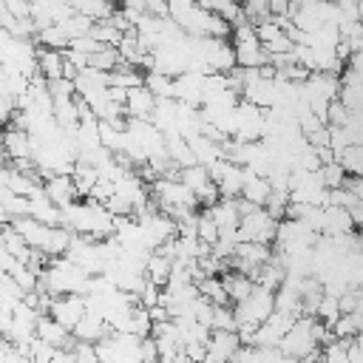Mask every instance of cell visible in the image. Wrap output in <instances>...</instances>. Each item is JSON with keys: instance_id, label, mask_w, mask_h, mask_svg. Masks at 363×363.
I'll return each mask as SVG.
<instances>
[{"instance_id": "484cf974", "label": "cell", "mask_w": 363, "mask_h": 363, "mask_svg": "<svg viewBox=\"0 0 363 363\" xmlns=\"http://www.w3.org/2000/svg\"><path fill=\"white\" fill-rule=\"evenodd\" d=\"M286 204H289V190H272L269 193V199H267V204H264V210L272 216V218H286Z\"/></svg>"}, {"instance_id": "603a6c76", "label": "cell", "mask_w": 363, "mask_h": 363, "mask_svg": "<svg viewBox=\"0 0 363 363\" xmlns=\"http://www.w3.org/2000/svg\"><path fill=\"white\" fill-rule=\"evenodd\" d=\"M241 11H244V20L258 26L264 20H269V0H241Z\"/></svg>"}, {"instance_id": "e575fe53", "label": "cell", "mask_w": 363, "mask_h": 363, "mask_svg": "<svg viewBox=\"0 0 363 363\" xmlns=\"http://www.w3.org/2000/svg\"><path fill=\"white\" fill-rule=\"evenodd\" d=\"M145 11H150V14H156V17H170L167 0H145Z\"/></svg>"}, {"instance_id": "44dd1931", "label": "cell", "mask_w": 363, "mask_h": 363, "mask_svg": "<svg viewBox=\"0 0 363 363\" xmlns=\"http://www.w3.org/2000/svg\"><path fill=\"white\" fill-rule=\"evenodd\" d=\"M119 62H122L119 48H116V45H102L99 51L91 54V62H88V65H94V68H99V71H113Z\"/></svg>"}, {"instance_id": "30bf717a", "label": "cell", "mask_w": 363, "mask_h": 363, "mask_svg": "<svg viewBox=\"0 0 363 363\" xmlns=\"http://www.w3.org/2000/svg\"><path fill=\"white\" fill-rule=\"evenodd\" d=\"M323 218H326V227H323L326 235H343V233H354L357 230V221L352 218L349 207L326 204L323 207Z\"/></svg>"}, {"instance_id": "4dcf8cb0", "label": "cell", "mask_w": 363, "mask_h": 363, "mask_svg": "<svg viewBox=\"0 0 363 363\" xmlns=\"http://www.w3.org/2000/svg\"><path fill=\"white\" fill-rule=\"evenodd\" d=\"M14 111H17V96H11V94H0V125H3V128L11 122Z\"/></svg>"}, {"instance_id": "9c48e42d", "label": "cell", "mask_w": 363, "mask_h": 363, "mask_svg": "<svg viewBox=\"0 0 363 363\" xmlns=\"http://www.w3.org/2000/svg\"><path fill=\"white\" fill-rule=\"evenodd\" d=\"M108 332H111V326H108L105 315H99V312H91V309H88V312L79 318V323L71 329V335H74L77 340H88V343H96V340H102Z\"/></svg>"}, {"instance_id": "4fadbf2b", "label": "cell", "mask_w": 363, "mask_h": 363, "mask_svg": "<svg viewBox=\"0 0 363 363\" xmlns=\"http://www.w3.org/2000/svg\"><path fill=\"white\" fill-rule=\"evenodd\" d=\"M173 261H176V258H170V255L153 250V252L147 255V264H145V275H147V281H153L156 286H164V284L170 281Z\"/></svg>"}, {"instance_id": "4316f807", "label": "cell", "mask_w": 363, "mask_h": 363, "mask_svg": "<svg viewBox=\"0 0 363 363\" xmlns=\"http://www.w3.org/2000/svg\"><path fill=\"white\" fill-rule=\"evenodd\" d=\"M320 176H323V184H326V187H340V184L346 182V167L335 159V162L320 164Z\"/></svg>"}, {"instance_id": "d6a6232c", "label": "cell", "mask_w": 363, "mask_h": 363, "mask_svg": "<svg viewBox=\"0 0 363 363\" xmlns=\"http://www.w3.org/2000/svg\"><path fill=\"white\" fill-rule=\"evenodd\" d=\"M62 54H65V60H68L71 65H77V68H85V65L91 62V54H85V51H79V48H71V45H68Z\"/></svg>"}, {"instance_id": "6da1fadb", "label": "cell", "mask_w": 363, "mask_h": 363, "mask_svg": "<svg viewBox=\"0 0 363 363\" xmlns=\"http://www.w3.org/2000/svg\"><path fill=\"white\" fill-rule=\"evenodd\" d=\"M312 320H315V315H298L295 318V323L289 326V332L278 343L284 357H292V360H320V343L312 335Z\"/></svg>"}, {"instance_id": "8fae6325", "label": "cell", "mask_w": 363, "mask_h": 363, "mask_svg": "<svg viewBox=\"0 0 363 363\" xmlns=\"http://www.w3.org/2000/svg\"><path fill=\"white\" fill-rule=\"evenodd\" d=\"M201 210H207L213 216V221L218 224V230H238V224H241V210H238L235 199H224L221 196L216 204L201 207Z\"/></svg>"}, {"instance_id": "cb8c5ba5", "label": "cell", "mask_w": 363, "mask_h": 363, "mask_svg": "<svg viewBox=\"0 0 363 363\" xmlns=\"http://www.w3.org/2000/svg\"><path fill=\"white\" fill-rule=\"evenodd\" d=\"M60 26L65 28V34H68V37H82V34H91V28H94V20H91L88 14H79V11H74V14H71V17H65Z\"/></svg>"}, {"instance_id": "83f0119b", "label": "cell", "mask_w": 363, "mask_h": 363, "mask_svg": "<svg viewBox=\"0 0 363 363\" xmlns=\"http://www.w3.org/2000/svg\"><path fill=\"white\" fill-rule=\"evenodd\" d=\"M218 235H221V230H218V224L213 221V216L207 213V210H201L199 213V238L201 241H207L210 247L218 241Z\"/></svg>"}, {"instance_id": "5b68a950", "label": "cell", "mask_w": 363, "mask_h": 363, "mask_svg": "<svg viewBox=\"0 0 363 363\" xmlns=\"http://www.w3.org/2000/svg\"><path fill=\"white\" fill-rule=\"evenodd\" d=\"M85 312H88V306H85V295H79V292L54 295L51 309H48V315H51V318H57L65 329H74Z\"/></svg>"}, {"instance_id": "d6986e66", "label": "cell", "mask_w": 363, "mask_h": 363, "mask_svg": "<svg viewBox=\"0 0 363 363\" xmlns=\"http://www.w3.org/2000/svg\"><path fill=\"white\" fill-rule=\"evenodd\" d=\"M40 45H45V48H68V43H71V37L65 34V28L60 26V23H51V26H45V28H40L37 31V37H34Z\"/></svg>"}, {"instance_id": "7402d4cb", "label": "cell", "mask_w": 363, "mask_h": 363, "mask_svg": "<svg viewBox=\"0 0 363 363\" xmlns=\"http://www.w3.org/2000/svg\"><path fill=\"white\" fill-rule=\"evenodd\" d=\"M91 34H94L102 45H119V40H122V31L111 23V17H108V20H94Z\"/></svg>"}, {"instance_id": "836d02e7", "label": "cell", "mask_w": 363, "mask_h": 363, "mask_svg": "<svg viewBox=\"0 0 363 363\" xmlns=\"http://www.w3.org/2000/svg\"><path fill=\"white\" fill-rule=\"evenodd\" d=\"M292 0H269V17H289Z\"/></svg>"}, {"instance_id": "3957f363", "label": "cell", "mask_w": 363, "mask_h": 363, "mask_svg": "<svg viewBox=\"0 0 363 363\" xmlns=\"http://www.w3.org/2000/svg\"><path fill=\"white\" fill-rule=\"evenodd\" d=\"M233 312H235V320H238V323H241V320L264 323V320L275 312V292L267 289V286H261V284H255L252 292H250L244 301L233 303Z\"/></svg>"}, {"instance_id": "f1b7e54d", "label": "cell", "mask_w": 363, "mask_h": 363, "mask_svg": "<svg viewBox=\"0 0 363 363\" xmlns=\"http://www.w3.org/2000/svg\"><path fill=\"white\" fill-rule=\"evenodd\" d=\"M105 207H108V213L111 216H133V201L130 199H125L122 193H116L113 190V196L105 201Z\"/></svg>"}, {"instance_id": "1f68e13d", "label": "cell", "mask_w": 363, "mask_h": 363, "mask_svg": "<svg viewBox=\"0 0 363 363\" xmlns=\"http://www.w3.org/2000/svg\"><path fill=\"white\" fill-rule=\"evenodd\" d=\"M159 298H162V286H156L153 281H147V284H145V289L139 292V303H142V306H147V309H150V306H156V303H159Z\"/></svg>"}, {"instance_id": "2e32d148", "label": "cell", "mask_w": 363, "mask_h": 363, "mask_svg": "<svg viewBox=\"0 0 363 363\" xmlns=\"http://www.w3.org/2000/svg\"><path fill=\"white\" fill-rule=\"evenodd\" d=\"M164 145H167V156L179 164V167H190V164H199L190 142L184 136H164Z\"/></svg>"}, {"instance_id": "7c38bea8", "label": "cell", "mask_w": 363, "mask_h": 363, "mask_svg": "<svg viewBox=\"0 0 363 363\" xmlns=\"http://www.w3.org/2000/svg\"><path fill=\"white\" fill-rule=\"evenodd\" d=\"M269 193H272L269 179L261 176V173H252V170L247 167V179H244V190H241V196H244L247 201H252L255 207H264L267 199H269Z\"/></svg>"}, {"instance_id": "ac0fdd59", "label": "cell", "mask_w": 363, "mask_h": 363, "mask_svg": "<svg viewBox=\"0 0 363 363\" xmlns=\"http://www.w3.org/2000/svg\"><path fill=\"white\" fill-rule=\"evenodd\" d=\"M145 85L156 94V96H173L176 99V77L162 74V71H145Z\"/></svg>"}, {"instance_id": "f546056e", "label": "cell", "mask_w": 363, "mask_h": 363, "mask_svg": "<svg viewBox=\"0 0 363 363\" xmlns=\"http://www.w3.org/2000/svg\"><path fill=\"white\" fill-rule=\"evenodd\" d=\"M264 48H267L269 54H284V51H292V48H295V43H292V37H289L286 31H281V34H275L272 40H267V43H264Z\"/></svg>"}, {"instance_id": "5bb4252c", "label": "cell", "mask_w": 363, "mask_h": 363, "mask_svg": "<svg viewBox=\"0 0 363 363\" xmlns=\"http://www.w3.org/2000/svg\"><path fill=\"white\" fill-rule=\"evenodd\" d=\"M244 179H247V167L238 164V162H230L227 170H224V176H221V182H218L221 196L224 199H238L241 190H244Z\"/></svg>"}, {"instance_id": "ffe728a7", "label": "cell", "mask_w": 363, "mask_h": 363, "mask_svg": "<svg viewBox=\"0 0 363 363\" xmlns=\"http://www.w3.org/2000/svg\"><path fill=\"white\" fill-rule=\"evenodd\" d=\"M179 179H182V182H184V184H187V187H190L196 196H199V193H201V190H204V187L213 182L204 164H190V167H182V176H179Z\"/></svg>"}, {"instance_id": "52a82bcc", "label": "cell", "mask_w": 363, "mask_h": 363, "mask_svg": "<svg viewBox=\"0 0 363 363\" xmlns=\"http://www.w3.org/2000/svg\"><path fill=\"white\" fill-rule=\"evenodd\" d=\"M241 346V337L235 329H213L207 340V360H233L235 349Z\"/></svg>"}, {"instance_id": "ba28073f", "label": "cell", "mask_w": 363, "mask_h": 363, "mask_svg": "<svg viewBox=\"0 0 363 363\" xmlns=\"http://www.w3.org/2000/svg\"><path fill=\"white\" fill-rule=\"evenodd\" d=\"M156 102H159V96L142 82V85H136V88H128V99H125V111H128V116H139V119H150V113H153V108H156Z\"/></svg>"}, {"instance_id": "277c9868", "label": "cell", "mask_w": 363, "mask_h": 363, "mask_svg": "<svg viewBox=\"0 0 363 363\" xmlns=\"http://www.w3.org/2000/svg\"><path fill=\"white\" fill-rule=\"evenodd\" d=\"M0 142H3L6 159H11V164H17L23 170H31L34 167V162H31V156H34V139H31L28 130H20V128L6 125Z\"/></svg>"}, {"instance_id": "8992f818", "label": "cell", "mask_w": 363, "mask_h": 363, "mask_svg": "<svg viewBox=\"0 0 363 363\" xmlns=\"http://www.w3.org/2000/svg\"><path fill=\"white\" fill-rule=\"evenodd\" d=\"M43 190H45V196H48L57 207H65V204L77 201V196H79L77 182H74L71 173H51V176H45Z\"/></svg>"}, {"instance_id": "7a4b0ae2", "label": "cell", "mask_w": 363, "mask_h": 363, "mask_svg": "<svg viewBox=\"0 0 363 363\" xmlns=\"http://www.w3.org/2000/svg\"><path fill=\"white\" fill-rule=\"evenodd\" d=\"M278 233V218H272L264 207H255L250 213L241 216V224L235 230L238 241H261V244H272Z\"/></svg>"}, {"instance_id": "9a60e30c", "label": "cell", "mask_w": 363, "mask_h": 363, "mask_svg": "<svg viewBox=\"0 0 363 363\" xmlns=\"http://www.w3.org/2000/svg\"><path fill=\"white\" fill-rule=\"evenodd\" d=\"M187 142H190V147H193L199 164H204V167H207L210 162H216L218 156H224V145L216 142V139H210V136H204V133H196V136H190Z\"/></svg>"}, {"instance_id": "d4e9b609", "label": "cell", "mask_w": 363, "mask_h": 363, "mask_svg": "<svg viewBox=\"0 0 363 363\" xmlns=\"http://www.w3.org/2000/svg\"><path fill=\"white\" fill-rule=\"evenodd\" d=\"M315 318H320V320H326V323L332 326V323L340 318V298H337V295H332V292H323V298H320V303H318Z\"/></svg>"}, {"instance_id": "e0dca14e", "label": "cell", "mask_w": 363, "mask_h": 363, "mask_svg": "<svg viewBox=\"0 0 363 363\" xmlns=\"http://www.w3.org/2000/svg\"><path fill=\"white\" fill-rule=\"evenodd\" d=\"M79 14H88L91 20H108L116 11V0H68Z\"/></svg>"}, {"instance_id": "d590c367", "label": "cell", "mask_w": 363, "mask_h": 363, "mask_svg": "<svg viewBox=\"0 0 363 363\" xmlns=\"http://www.w3.org/2000/svg\"><path fill=\"white\" fill-rule=\"evenodd\" d=\"M360 23H363V17H360Z\"/></svg>"}]
</instances>
